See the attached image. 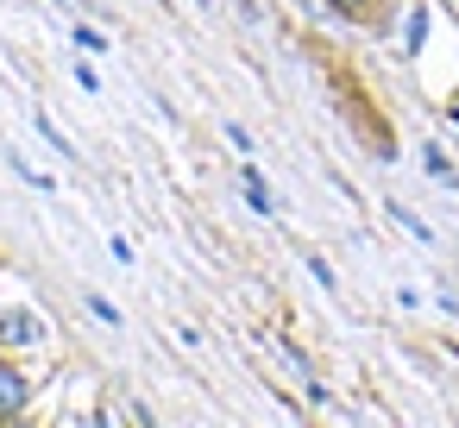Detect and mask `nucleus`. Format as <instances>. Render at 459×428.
Listing matches in <instances>:
<instances>
[{"label": "nucleus", "instance_id": "nucleus-5", "mask_svg": "<svg viewBox=\"0 0 459 428\" xmlns=\"http://www.w3.org/2000/svg\"><path fill=\"white\" fill-rule=\"evenodd\" d=\"M246 202H252L258 214H271V189H264V177H258V170H246Z\"/></svg>", "mask_w": 459, "mask_h": 428}, {"label": "nucleus", "instance_id": "nucleus-1", "mask_svg": "<svg viewBox=\"0 0 459 428\" xmlns=\"http://www.w3.org/2000/svg\"><path fill=\"white\" fill-rule=\"evenodd\" d=\"M51 346V321L39 309H0V359H26Z\"/></svg>", "mask_w": 459, "mask_h": 428}, {"label": "nucleus", "instance_id": "nucleus-6", "mask_svg": "<svg viewBox=\"0 0 459 428\" xmlns=\"http://www.w3.org/2000/svg\"><path fill=\"white\" fill-rule=\"evenodd\" d=\"M76 45H89V51H108V39H101L95 26H76Z\"/></svg>", "mask_w": 459, "mask_h": 428}, {"label": "nucleus", "instance_id": "nucleus-3", "mask_svg": "<svg viewBox=\"0 0 459 428\" xmlns=\"http://www.w3.org/2000/svg\"><path fill=\"white\" fill-rule=\"evenodd\" d=\"M32 120H39V133H45V145H57V152H70V158H76V145H70V139L57 133V120H51L45 108H32Z\"/></svg>", "mask_w": 459, "mask_h": 428}, {"label": "nucleus", "instance_id": "nucleus-4", "mask_svg": "<svg viewBox=\"0 0 459 428\" xmlns=\"http://www.w3.org/2000/svg\"><path fill=\"white\" fill-rule=\"evenodd\" d=\"M327 7H333L340 20H371V13H377V0H327Z\"/></svg>", "mask_w": 459, "mask_h": 428}, {"label": "nucleus", "instance_id": "nucleus-2", "mask_svg": "<svg viewBox=\"0 0 459 428\" xmlns=\"http://www.w3.org/2000/svg\"><path fill=\"white\" fill-rule=\"evenodd\" d=\"M32 403H39L32 371H26V365H13V359H0V422H20Z\"/></svg>", "mask_w": 459, "mask_h": 428}]
</instances>
